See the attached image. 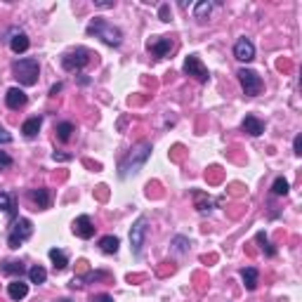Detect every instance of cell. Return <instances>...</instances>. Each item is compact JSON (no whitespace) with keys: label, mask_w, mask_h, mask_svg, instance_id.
Here are the masks:
<instances>
[{"label":"cell","mask_w":302,"mask_h":302,"mask_svg":"<svg viewBox=\"0 0 302 302\" xmlns=\"http://www.w3.org/2000/svg\"><path fill=\"white\" fill-rule=\"evenodd\" d=\"M158 17H160V21H170V5H160Z\"/></svg>","instance_id":"30"},{"label":"cell","mask_w":302,"mask_h":302,"mask_svg":"<svg viewBox=\"0 0 302 302\" xmlns=\"http://www.w3.org/2000/svg\"><path fill=\"white\" fill-rule=\"evenodd\" d=\"M29 278H31V284L40 286V284H45V281H48V271H45L40 265H36V267H31V269H29Z\"/></svg>","instance_id":"24"},{"label":"cell","mask_w":302,"mask_h":302,"mask_svg":"<svg viewBox=\"0 0 302 302\" xmlns=\"http://www.w3.org/2000/svg\"><path fill=\"white\" fill-rule=\"evenodd\" d=\"M12 74L14 78L21 83V85L31 87L38 83V74H40V66H38V59L29 57V59H19V62L12 64Z\"/></svg>","instance_id":"3"},{"label":"cell","mask_w":302,"mask_h":302,"mask_svg":"<svg viewBox=\"0 0 302 302\" xmlns=\"http://www.w3.org/2000/svg\"><path fill=\"white\" fill-rule=\"evenodd\" d=\"M236 76H239V83L248 97H255V95L262 92V78L255 74L253 68H239Z\"/></svg>","instance_id":"7"},{"label":"cell","mask_w":302,"mask_h":302,"mask_svg":"<svg viewBox=\"0 0 302 302\" xmlns=\"http://www.w3.org/2000/svg\"><path fill=\"white\" fill-rule=\"evenodd\" d=\"M74 234L78 236V239H83V241H87V239H92L95 236V224H92V220L87 215H80V217H76L74 220Z\"/></svg>","instance_id":"11"},{"label":"cell","mask_w":302,"mask_h":302,"mask_svg":"<svg viewBox=\"0 0 302 302\" xmlns=\"http://www.w3.org/2000/svg\"><path fill=\"white\" fill-rule=\"evenodd\" d=\"M52 158H55V160H68L71 156H68V154H57V151H55V154H52Z\"/></svg>","instance_id":"36"},{"label":"cell","mask_w":302,"mask_h":302,"mask_svg":"<svg viewBox=\"0 0 302 302\" xmlns=\"http://www.w3.org/2000/svg\"><path fill=\"white\" fill-rule=\"evenodd\" d=\"M258 243H262V248H265V253L269 255V258H271L274 253H276V250H274V248L269 246V239H267V234H265V231H260V234H258Z\"/></svg>","instance_id":"28"},{"label":"cell","mask_w":302,"mask_h":302,"mask_svg":"<svg viewBox=\"0 0 302 302\" xmlns=\"http://www.w3.org/2000/svg\"><path fill=\"white\" fill-rule=\"evenodd\" d=\"M241 130L250 137H260L262 132H265V123H262L258 116H246L243 118V123H241Z\"/></svg>","instance_id":"14"},{"label":"cell","mask_w":302,"mask_h":302,"mask_svg":"<svg viewBox=\"0 0 302 302\" xmlns=\"http://www.w3.org/2000/svg\"><path fill=\"white\" fill-rule=\"evenodd\" d=\"M210 12H213V3L210 0H201V3L194 5V19H198V21H205L210 17Z\"/></svg>","instance_id":"22"},{"label":"cell","mask_w":302,"mask_h":302,"mask_svg":"<svg viewBox=\"0 0 302 302\" xmlns=\"http://www.w3.org/2000/svg\"><path fill=\"white\" fill-rule=\"evenodd\" d=\"M92 302H113V297L111 295H97Z\"/></svg>","instance_id":"35"},{"label":"cell","mask_w":302,"mask_h":302,"mask_svg":"<svg viewBox=\"0 0 302 302\" xmlns=\"http://www.w3.org/2000/svg\"><path fill=\"white\" fill-rule=\"evenodd\" d=\"M7 295L12 297L14 302L24 300V297L29 295V284H24V281H21V278H14L12 284L7 286Z\"/></svg>","instance_id":"15"},{"label":"cell","mask_w":302,"mask_h":302,"mask_svg":"<svg viewBox=\"0 0 302 302\" xmlns=\"http://www.w3.org/2000/svg\"><path fill=\"white\" fill-rule=\"evenodd\" d=\"M5 40L10 43V50H12L14 55H21V52H26V50H29V45H31L29 36H26L24 31H19V29H10V33H7Z\"/></svg>","instance_id":"9"},{"label":"cell","mask_w":302,"mask_h":302,"mask_svg":"<svg viewBox=\"0 0 302 302\" xmlns=\"http://www.w3.org/2000/svg\"><path fill=\"white\" fill-rule=\"evenodd\" d=\"M10 142H12V135H10V132L0 125V144H10Z\"/></svg>","instance_id":"31"},{"label":"cell","mask_w":302,"mask_h":302,"mask_svg":"<svg viewBox=\"0 0 302 302\" xmlns=\"http://www.w3.org/2000/svg\"><path fill=\"white\" fill-rule=\"evenodd\" d=\"M87 64H90V52H87L85 48H76L71 50V52H66V55L62 57V66L64 71H80V68H85Z\"/></svg>","instance_id":"6"},{"label":"cell","mask_w":302,"mask_h":302,"mask_svg":"<svg viewBox=\"0 0 302 302\" xmlns=\"http://www.w3.org/2000/svg\"><path fill=\"white\" fill-rule=\"evenodd\" d=\"M151 156V144L149 142H140L137 147L130 149V154L125 156L123 160H121V177H130V175H137L140 170L144 168V163H147V158Z\"/></svg>","instance_id":"1"},{"label":"cell","mask_w":302,"mask_h":302,"mask_svg":"<svg viewBox=\"0 0 302 302\" xmlns=\"http://www.w3.org/2000/svg\"><path fill=\"white\" fill-rule=\"evenodd\" d=\"M173 246H175L177 253H187V250H189V239H184V236H175Z\"/></svg>","instance_id":"27"},{"label":"cell","mask_w":302,"mask_h":302,"mask_svg":"<svg viewBox=\"0 0 302 302\" xmlns=\"http://www.w3.org/2000/svg\"><path fill=\"white\" fill-rule=\"evenodd\" d=\"M234 57L239 62H253L255 59V45L248 40V38H239L234 45Z\"/></svg>","instance_id":"12"},{"label":"cell","mask_w":302,"mask_h":302,"mask_svg":"<svg viewBox=\"0 0 302 302\" xmlns=\"http://www.w3.org/2000/svg\"><path fill=\"white\" fill-rule=\"evenodd\" d=\"M50 260H52V267H55V271L66 269V265H68L66 253H64V250H59V248H52V250H50Z\"/></svg>","instance_id":"20"},{"label":"cell","mask_w":302,"mask_h":302,"mask_svg":"<svg viewBox=\"0 0 302 302\" xmlns=\"http://www.w3.org/2000/svg\"><path fill=\"white\" fill-rule=\"evenodd\" d=\"M87 36L99 38V40H104V43L111 45V48H118V45L123 43V31H121L118 26L109 24L106 19H95V21H90Z\"/></svg>","instance_id":"2"},{"label":"cell","mask_w":302,"mask_h":302,"mask_svg":"<svg viewBox=\"0 0 302 302\" xmlns=\"http://www.w3.org/2000/svg\"><path fill=\"white\" fill-rule=\"evenodd\" d=\"M10 166H12V156L7 154V151H0V170H5Z\"/></svg>","instance_id":"29"},{"label":"cell","mask_w":302,"mask_h":302,"mask_svg":"<svg viewBox=\"0 0 302 302\" xmlns=\"http://www.w3.org/2000/svg\"><path fill=\"white\" fill-rule=\"evenodd\" d=\"M55 132H57V140H59V142H68V140H71V132H74V123L64 121V123H59L55 128Z\"/></svg>","instance_id":"23"},{"label":"cell","mask_w":302,"mask_h":302,"mask_svg":"<svg viewBox=\"0 0 302 302\" xmlns=\"http://www.w3.org/2000/svg\"><path fill=\"white\" fill-rule=\"evenodd\" d=\"M64 85L62 83H57V85H52V90H50V97H57V92H62Z\"/></svg>","instance_id":"34"},{"label":"cell","mask_w":302,"mask_h":302,"mask_svg":"<svg viewBox=\"0 0 302 302\" xmlns=\"http://www.w3.org/2000/svg\"><path fill=\"white\" fill-rule=\"evenodd\" d=\"M271 194H274V196H286V194H288V179H284V177L274 179V184H271Z\"/></svg>","instance_id":"25"},{"label":"cell","mask_w":302,"mask_h":302,"mask_svg":"<svg viewBox=\"0 0 302 302\" xmlns=\"http://www.w3.org/2000/svg\"><path fill=\"white\" fill-rule=\"evenodd\" d=\"M241 278H243L246 290H255V288H258V269H255V267H246V269H241Z\"/></svg>","instance_id":"19"},{"label":"cell","mask_w":302,"mask_h":302,"mask_svg":"<svg viewBox=\"0 0 302 302\" xmlns=\"http://www.w3.org/2000/svg\"><path fill=\"white\" fill-rule=\"evenodd\" d=\"M293 149H295L297 156H302V135H297L295 140H293Z\"/></svg>","instance_id":"32"},{"label":"cell","mask_w":302,"mask_h":302,"mask_svg":"<svg viewBox=\"0 0 302 302\" xmlns=\"http://www.w3.org/2000/svg\"><path fill=\"white\" fill-rule=\"evenodd\" d=\"M33 234V224L31 220H26V217H19L17 222H14L12 231H10V236H7V246L10 248H19L24 241H29Z\"/></svg>","instance_id":"4"},{"label":"cell","mask_w":302,"mask_h":302,"mask_svg":"<svg viewBox=\"0 0 302 302\" xmlns=\"http://www.w3.org/2000/svg\"><path fill=\"white\" fill-rule=\"evenodd\" d=\"M184 74L191 76L194 80H198V83H208V78H210L208 68L203 66V62H201L196 55H189L184 59Z\"/></svg>","instance_id":"8"},{"label":"cell","mask_w":302,"mask_h":302,"mask_svg":"<svg viewBox=\"0 0 302 302\" xmlns=\"http://www.w3.org/2000/svg\"><path fill=\"white\" fill-rule=\"evenodd\" d=\"M0 271L3 274H7V276H12V274H24L26 271V267H24V262H17V260H5L3 265H0Z\"/></svg>","instance_id":"21"},{"label":"cell","mask_w":302,"mask_h":302,"mask_svg":"<svg viewBox=\"0 0 302 302\" xmlns=\"http://www.w3.org/2000/svg\"><path fill=\"white\" fill-rule=\"evenodd\" d=\"M113 5H116V0H95V7H104L106 10V7H113Z\"/></svg>","instance_id":"33"},{"label":"cell","mask_w":302,"mask_h":302,"mask_svg":"<svg viewBox=\"0 0 302 302\" xmlns=\"http://www.w3.org/2000/svg\"><path fill=\"white\" fill-rule=\"evenodd\" d=\"M173 40L170 38H163V36H156L149 40V52L154 55V59H163V57H168L170 52H173Z\"/></svg>","instance_id":"10"},{"label":"cell","mask_w":302,"mask_h":302,"mask_svg":"<svg viewBox=\"0 0 302 302\" xmlns=\"http://www.w3.org/2000/svg\"><path fill=\"white\" fill-rule=\"evenodd\" d=\"M26 102H29V97H26L24 90H19V87H10V90H7V95H5V104H7V109L17 111V109L26 106Z\"/></svg>","instance_id":"13"},{"label":"cell","mask_w":302,"mask_h":302,"mask_svg":"<svg viewBox=\"0 0 302 302\" xmlns=\"http://www.w3.org/2000/svg\"><path fill=\"white\" fill-rule=\"evenodd\" d=\"M29 198L36 203V208H40V210L50 208V191L48 189H31L29 191Z\"/></svg>","instance_id":"17"},{"label":"cell","mask_w":302,"mask_h":302,"mask_svg":"<svg viewBox=\"0 0 302 302\" xmlns=\"http://www.w3.org/2000/svg\"><path fill=\"white\" fill-rule=\"evenodd\" d=\"M40 125H43V118H40V116H33V118H29V121H24L21 132H24L26 140H33V137L40 132Z\"/></svg>","instance_id":"16"},{"label":"cell","mask_w":302,"mask_h":302,"mask_svg":"<svg viewBox=\"0 0 302 302\" xmlns=\"http://www.w3.org/2000/svg\"><path fill=\"white\" fill-rule=\"evenodd\" d=\"M0 210H7L10 217H14V205H12V196L5 194V191H0Z\"/></svg>","instance_id":"26"},{"label":"cell","mask_w":302,"mask_h":302,"mask_svg":"<svg viewBox=\"0 0 302 302\" xmlns=\"http://www.w3.org/2000/svg\"><path fill=\"white\" fill-rule=\"evenodd\" d=\"M118 246H121L118 236H102V239H99V250H102V253H106V255L118 253Z\"/></svg>","instance_id":"18"},{"label":"cell","mask_w":302,"mask_h":302,"mask_svg":"<svg viewBox=\"0 0 302 302\" xmlns=\"http://www.w3.org/2000/svg\"><path fill=\"white\" fill-rule=\"evenodd\" d=\"M147 217H137V222L132 224V229H130V248H132V255L135 258H140L142 255V248H144V239H147Z\"/></svg>","instance_id":"5"}]
</instances>
